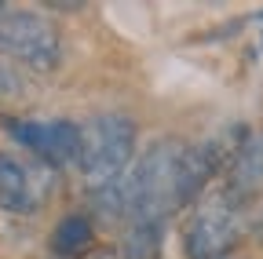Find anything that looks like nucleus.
Instances as JSON below:
<instances>
[{"mask_svg":"<svg viewBox=\"0 0 263 259\" xmlns=\"http://www.w3.org/2000/svg\"><path fill=\"white\" fill-rule=\"evenodd\" d=\"M183 157L186 146L176 139L154 143L128 175L103 190H91L99 215H106L110 223L128 219L132 226H143L161 223L168 212L183 208Z\"/></svg>","mask_w":263,"mask_h":259,"instance_id":"1","label":"nucleus"},{"mask_svg":"<svg viewBox=\"0 0 263 259\" xmlns=\"http://www.w3.org/2000/svg\"><path fill=\"white\" fill-rule=\"evenodd\" d=\"M136 153V124L124 113H103L84 128V150H81V172L91 190H103L117 183Z\"/></svg>","mask_w":263,"mask_h":259,"instance_id":"2","label":"nucleus"},{"mask_svg":"<svg viewBox=\"0 0 263 259\" xmlns=\"http://www.w3.org/2000/svg\"><path fill=\"white\" fill-rule=\"evenodd\" d=\"M0 55L29 70H55L62 62V37L44 15L4 11L0 15Z\"/></svg>","mask_w":263,"mask_h":259,"instance_id":"3","label":"nucleus"},{"mask_svg":"<svg viewBox=\"0 0 263 259\" xmlns=\"http://www.w3.org/2000/svg\"><path fill=\"white\" fill-rule=\"evenodd\" d=\"M4 132L33 150L41 161L48 165H70V161H81L84 150V128H77L73 121H18V117H4Z\"/></svg>","mask_w":263,"mask_h":259,"instance_id":"4","label":"nucleus"},{"mask_svg":"<svg viewBox=\"0 0 263 259\" xmlns=\"http://www.w3.org/2000/svg\"><path fill=\"white\" fill-rule=\"evenodd\" d=\"M234 205L238 201L230 193H219L216 201L197 208V215L186 226V255L190 259H227V248L241 234V219H238Z\"/></svg>","mask_w":263,"mask_h":259,"instance_id":"5","label":"nucleus"},{"mask_svg":"<svg viewBox=\"0 0 263 259\" xmlns=\"http://www.w3.org/2000/svg\"><path fill=\"white\" fill-rule=\"evenodd\" d=\"M263 186V135L245 143L238 153H234V168H230V183H227V193L234 201L249 197Z\"/></svg>","mask_w":263,"mask_h":259,"instance_id":"6","label":"nucleus"},{"mask_svg":"<svg viewBox=\"0 0 263 259\" xmlns=\"http://www.w3.org/2000/svg\"><path fill=\"white\" fill-rule=\"evenodd\" d=\"M0 208L18 215V212H33V186H29V172L18 165L11 153H0Z\"/></svg>","mask_w":263,"mask_h":259,"instance_id":"7","label":"nucleus"},{"mask_svg":"<svg viewBox=\"0 0 263 259\" xmlns=\"http://www.w3.org/2000/svg\"><path fill=\"white\" fill-rule=\"evenodd\" d=\"M95 241V230H91V219L88 215H66L59 219L55 234H51V248L59 255H84Z\"/></svg>","mask_w":263,"mask_h":259,"instance_id":"8","label":"nucleus"},{"mask_svg":"<svg viewBox=\"0 0 263 259\" xmlns=\"http://www.w3.org/2000/svg\"><path fill=\"white\" fill-rule=\"evenodd\" d=\"M157 252H161V223H143V226H132L117 259H154Z\"/></svg>","mask_w":263,"mask_h":259,"instance_id":"9","label":"nucleus"},{"mask_svg":"<svg viewBox=\"0 0 263 259\" xmlns=\"http://www.w3.org/2000/svg\"><path fill=\"white\" fill-rule=\"evenodd\" d=\"M91 259H114V255H110V252H99V255H91Z\"/></svg>","mask_w":263,"mask_h":259,"instance_id":"10","label":"nucleus"}]
</instances>
